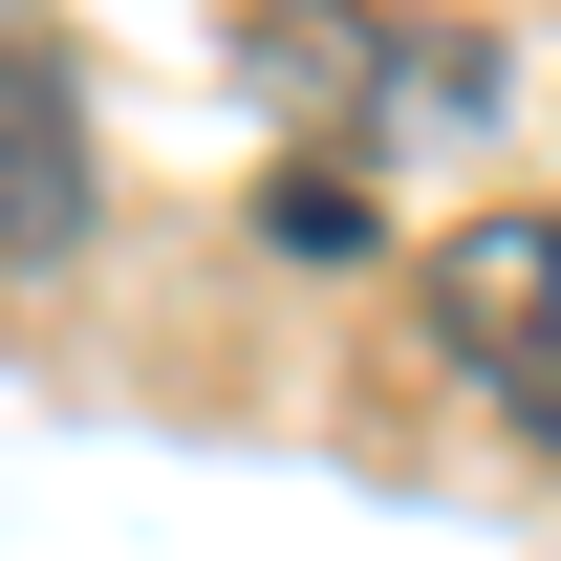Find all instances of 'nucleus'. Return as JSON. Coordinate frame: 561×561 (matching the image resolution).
Listing matches in <instances>:
<instances>
[{
    "mask_svg": "<svg viewBox=\"0 0 561 561\" xmlns=\"http://www.w3.org/2000/svg\"><path fill=\"white\" fill-rule=\"evenodd\" d=\"M66 238H87V108L44 66V22L0 0V260H66Z\"/></svg>",
    "mask_w": 561,
    "mask_h": 561,
    "instance_id": "nucleus-2",
    "label": "nucleus"
},
{
    "mask_svg": "<svg viewBox=\"0 0 561 561\" xmlns=\"http://www.w3.org/2000/svg\"><path fill=\"white\" fill-rule=\"evenodd\" d=\"M432 346H454L496 411L561 454V195H518V216H454V238H432Z\"/></svg>",
    "mask_w": 561,
    "mask_h": 561,
    "instance_id": "nucleus-1",
    "label": "nucleus"
}]
</instances>
